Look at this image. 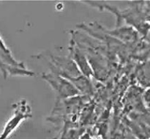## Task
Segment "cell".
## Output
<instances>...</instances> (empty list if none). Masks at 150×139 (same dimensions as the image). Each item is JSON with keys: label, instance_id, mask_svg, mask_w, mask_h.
<instances>
[{"label": "cell", "instance_id": "1", "mask_svg": "<svg viewBox=\"0 0 150 139\" xmlns=\"http://www.w3.org/2000/svg\"><path fill=\"white\" fill-rule=\"evenodd\" d=\"M45 80L48 81L62 97L73 96L77 93L78 91L76 88H74L73 85L70 84V82L66 81V80L61 77H58L53 74H47L45 76Z\"/></svg>", "mask_w": 150, "mask_h": 139}, {"label": "cell", "instance_id": "2", "mask_svg": "<svg viewBox=\"0 0 150 139\" xmlns=\"http://www.w3.org/2000/svg\"><path fill=\"white\" fill-rule=\"evenodd\" d=\"M74 59L77 62V64H79V66L81 68L82 71L84 73L85 75H90V68L88 66L86 60L85 59V57L79 50H76V52H74Z\"/></svg>", "mask_w": 150, "mask_h": 139}, {"label": "cell", "instance_id": "3", "mask_svg": "<svg viewBox=\"0 0 150 139\" xmlns=\"http://www.w3.org/2000/svg\"><path fill=\"white\" fill-rule=\"evenodd\" d=\"M145 101H146V103L147 104L148 107L150 108V89L147 90L145 93Z\"/></svg>", "mask_w": 150, "mask_h": 139}]
</instances>
